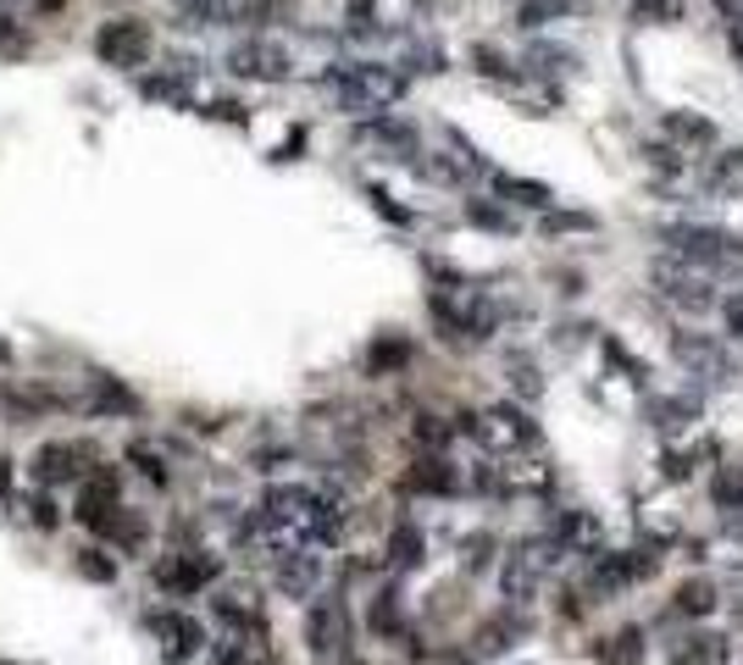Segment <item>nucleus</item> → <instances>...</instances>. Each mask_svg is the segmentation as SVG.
<instances>
[{
  "label": "nucleus",
  "mask_w": 743,
  "mask_h": 665,
  "mask_svg": "<svg viewBox=\"0 0 743 665\" xmlns=\"http://www.w3.org/2000/svg\"><path fill=\"white\" fill-rule=\"evenodd\" d=\"M422 549H428V544H422V533L410 527V522H399V527L388 533V565H394V571L422 565Z\"/></svg>",
  "instance_id": "20"
},
{
  "label": "nucleus",
  "mask_w": 743,
  "mask_h": 665,
  "mask_svg": "<svg viewBox=\"0 0 743 665\" xmlns=\"http://www.w3.org/2000/svg\"><path fill=\"white\" fill-rule=\"evenodd\" d=\"M710 499H716V511H743V466H716Z\"/></svg>",
  "instance_id": "21"
},
{
  "label": "nucleus",
  "mask_w": 743,
  "mask_h": 665,
  "mask_svg": "<svg viewBox=\"0 0 743 665\" xmlns=\"http://www.w3.org/2000/svg\"><path fill=\"white\" fill-rule=\"evenodd\" d=\"M660 238H666L672 256H683V261L705 267L710 278H716V272H721V278H738V272H743V238H738V233H727V228H710V222H677V228H666Z\"/></svg>",
  "instance_id": "2"
},
{
  "label": "nucleus",
  "mask_w": 743,
  "mask_h": 665,
  "mask_svg": "<svg viewBox=\"0 0 743 665\" xmlns=\"http://www.w3.org/2000/svg\"><path fill=\"white\" fill-rule=\"evenodd\" d=\"M211 117H217V122H244V106H233V101H217V106H211Z\"/></svg>",
  "instance_id": "45"
},
{
  "label": "nucleus",
  "mask_w": 743,
  "mask_h": 665,
  "mask_svg": "<svg viewBox=\"0 0 743 665\" xmlns=\"http://www.w3.org/2000/svg\"><path fill=\"white\" fill-rule=\"evenodd\" d=\"M228 72L233 78H262V83H278L289 78V50L272 45V39H244L228 50Z\"/></svg>",
  "instance_id": "11"
},
{
  "label": "nucleus",
  "mask_w": 743,
  "mask_h": 665,
  "mask_svg": "<svg viewBox=\"0 0 743 665\" xmlns=\"http://www.w3.org/2000/svg\"><path fill=\"white\" fill-rule=\"evenodd\" d=\"M305 643H311L316 660H345V654H350V616H345L339 599L311 605V616H305Z\"/></svg>",
  "instance_id": "9"
},
{
  "label": "nucleus",
  "mask_w": 743,
  "mask_h": 665,
  "mask_svg": "<svg viewBox=\"0 0 743 665\" xmlns=\"http://www.w3.org/2000/svg\"><path fill=\"white\" fill-rule=\"evenodd\" d=\"M128 460H133L150 482H167V466H161V455H155L150 444H128Z\"/></svg>",
  "instance_id": "40"
},
{
  "label": "nucleus",
  "mask_w": 743,
  "mask_h": 665,
  "mask_svg": "<svg viewBox=\"0 0 743 665\" xmlns=\"http://www.w3.org/2000/svg\"><path fill=\"white\" fill-rule=\"evenodd\" d=\"M710 7L721 12V23H743V0H710Z\"/></svg>",
  "instance_id": "44"
},
{
  "label": "nucleus",
  "mask_w": 743,
  "mask_h": 665,
  "mask_svg": "<svg viewBox=\"0 0 743 665\" xmlns=\"http://www.w3.org/2000/svg\"><path fill=\"white\" fill-rule=\"evenodd\" d=\"M511 638H516V621H488L477 632V654H500V649H511Z\"/></svg>",
  "instance_id": "33"
},
{
  "label": "nucleus",
  "mask_w": 743,
  "mask_h": 665,
  "mask_svg": "<svg viewBox=\"0 0 743 665\" xmlns=\"http://www.w3.org/2000/svg\"><path fill=\"white\" fill-rule=\"evenodd\" d=\"M410 439H417L428 455H439V450L455 439V428L444 422V416H417V422H410Z\"/></svg>",
  "instance_id": "28"
},
{
  "label": "nucleus",
  "mask_w": 743,
  "mask_h": 665,
  "mask_svg": "<svg viewBox=\"0 0 743 665\" xmlns=\"http://www.w3.org/2000/svg\"><path fill=\"white\" fill-rule=\"evenodd\" d=\"M649 289L666 300L672 311H683V316H705V311L716 305L710 272L694 267V261H683V256H660V261L649 267Z\"/></svg>",
  "instance_id": "3"
},
{
  "label": "nucleus",
  "mask_w": 743,
  "mask_h": 665,
  "mask_svg": "<svg viewBox=\"0 0 743 665\" xmlns=\"http://www.w3.org/2000/svg\"><path fill=\"white\" fill-rule=\"evenodd\" d=\"M405 488H410V493H455V488H461V471H455L444 455H422L417 466L405 471Z\"/></svg>",
  "instance_id": "14"
},
{
  "label": "nucleus",
  "mask_w": 743,
  "mask_h": 665,
  "mask_svg": "<svg viewBox=\"0 0 743 665\" xmlns=\"http://www.w3.org/2000/svg\"><path fill=\"white\" fill-rule=\"evenodd\" d=\"M461 428L488 450V455H516V450H538V422L522 405H488L483 416H461Z\"/></svg>",
  "instance_id": "4"
},
{
  "label": "nucleus",
  "mask_w": 743,
  "mask_h": 665,
  "mask_svg": "<svg viewBox=\"0 0 743 665\" xmlns=\"http://www.w3.org/2000/svg\"><path fill=\"white\" fill-rule=\"evenodd\" d=\"M649 422L660 428V433H677L683 422H694L699 416V394H677V399H649Z\"/></svg>",
  "instance_id": "17"
},
{
  "label": "nucleus",
  "mask_w": 743,
  "mask_h": 665,
  "mask_svg": "<svg viewBox=\"0 0 743 665\" xmlns=\"http://www.w3.org/2000/svg\"><path fill=\"white\" fill-rule=\"evenodd\" d=\"M511 388H516L522 399H544V377H538V366H533V361H511Z\"/></svg>",
  "instance_id": "35"
},
{
  "label": "nucleus",
  "mask_w": 743,
  "mask_h": 665,
  "mask_svg": "<svg viewBox=\"0 0 743 665\" xmlns=\"http://www.w3.org/2000/svg\"><path fill=\"white\" fill-rule=\"evenodd\" d=\"M150 632L161 643V660H173V665H184V660H195V654L211 649L206 627L195 616H178V610H150Z\"/></svg>",
  "instance_id": "8"
},
{
  "label": "nucleus",
  "mask_w": 743,
  "mask_h": 665,
  "mask_svg": "<svg viewBox=\"0 0 743 665\" xmlns=\"http://www.w3.org/2000/svg\"><path fill=\"white\" fill-rule=\"evenodd\" d=\"M549 238H560V233H594L600 222L589 217V211H544V222H538Z\"/></svg>",
  "instance_id": "31"
},
{
  "label": "nucleus",
  "mask_w": 743,
  "mask_h": 665,
  "mask_svg": "<svg viewBox=\"0 0 743 665\" xmlns=\"http://www.w3.org/2000/svg\"><path fill=\"white\" fill-rule=\"evenodd\" d=\"M90 450L84 444H45L34 455V482L39 488H56V482H78V477H90Z\"/></svg>",
  "instance_id": "12"
},
{
  "label": "nucleus",
  "mask_w": 743,
  "mask_h": 665,
  "mask_svg": "<svg viewBox=\"0 0 743 665\" xmlns=\"http://www.w3.org/2000/svg\"><path fill=\"white\" fill-rule=\"evenodd\" d=\"M600 660H605V665H638V660H643V632H638V627L616 632L611 643H600Z\"/></svg>",
  "instance_id": "24"
},
{
  "label": "nucleus",
  "mask_w": 743,
  "mask_h": 665,
  "mask_svg": "<svg viewBox=\"0 0 743 665\" xmlns=\"http://www.w3.org/2000/svg\"><path fill=\"white\" fill-rule=\"evenodd\" d=\"M699 455H716V444H705V450H672L660 466H666V477H672V482H683V477L699 466Z\"/></svg>",
  "instance_id": "37"
},
{
  "label": "nucleus",
  "mask_w": 743,
  "mask_h": 665,
  "mask_svg": "<svg viewBox=\"0 0 743 665\" xmlns=\"http://www.w3.org/2000/svg\"><path fill=\"white\" fill-rule=\"evenodd\" d=\"M67 0H34V12H61Z\"/></svg>",
  "instance_id": "48"
},
{
  "label": "nucleus",
  "mask_w": 743,
  "mask_h": 665,
  "mask_svg": "<svg viewBox=\"0 0 743 665\" xmlns=\"http://www.w3.org/2000/svg\"><path fill=\"white\" fill-rule=\"evenodd\" d=\"M549 533H555L566 549H594V544H600V522H594L589 511H560Z\"/></svg>",
  "instance_id": "18"
},
{
  "label": "nucleus",
  "mask_w": 743,
  "mask_h": 665,
  "mask_svg": "<svg viewBox=\"0 0 743 665\" xmlns=\"http://www.w3.org/2000/svg\"><path fill=\"white\" fill-rule=\"evenodd\" d=\"M527 61H533V72H566V67H577V56H571V50H555V45H533Z\"/></svg>",
  "instance_id": "34"
},
{
  "label": "nucleus",
  "mask_w": 743,
  "mask_h": 665,
  "mask_svg": "<svg viewBox=\"0 0 743 665\" xmlns=\"http://www.w3.org/2000/svg\"><path fill=\"white\" fill-rule=\"evenodd\" d=\"M78 571H84L90 582H117V560H106L101 549H84V555H78Z\"/></svg>",
  "instance_id": "39"
},
{
  "label": "nucleus",
  "mask_w": 743,
  "mask_h": 665,
  "mask_svg": "<svg viewBox=\"0 0 743 665\" xmlns=\"http://www.w3.org/2000/svg\"><path fill=\"white\" fill-rule=\"evenodd\" d=\"M705 195H710V200H738V195H743V144L727 150V155H716V161L705 166Z\"/></svg>",
  "instance_id": "15"
},
{
  "label": "nucleus",
  "mask_w": 743,
  "mask_h": 665,
  "mask_svg": "<svg viewBox=\"0 0 743 665\" xmlns=\"http://www.w3.org/2000/svg\"><path fill=\"white\" fill-rule=\"evenodd\" d=\"M322 90H334L345 112H388L399 95H405V72L394 67H378V61H350L339 72H322Z\"/></svg>",
  "instance_id": "1"
},
{
  "label": "nucleus",
  "mask_w": 743,
  "mask_h": 665,
  "mask_svg": "<svg viewBox=\"0 0 743 665\" xmlns=\"http://www.w3.org/2000/svg\"><path fill=\"white\" fill-rule=\"evenodd\" d=\"M472 61H477V72H483V78H516V67H511L500 50H494V45H477V50H472Z\"/></svg>",
  "instance_id": "38"
},
{
  "label": "nucleus",
  "mask_w": 743,
  "mask_h": 665,
  "mask_svg": "<svg viewBox=\"0 0 743 665\" xmlns=\"http://www.w3.org/2000/svg\"><path fill=\"white\" fill-rule=\"evenodd\" d=\"M217 571H222V565H217L211 555H195V549H178V555H161V560H155V582H161L167 594H178V599H195L200 588H211Z\"/></svg>",
  "instance_id": "7"
},
{
  "label": "nucleus",
  "mask_w": 743,
  "mask_h": 665,
  "mask_svg": "<svg viewBox=\"0 0 743 665\" xmlns=\"http://www.w3.org/2000/svg\"><path fill=\"white\" fill-rule=\"evenodd\" d=\"M466 222H477V228H488V233H511V228H516L506 211H494V206H483V200H466Z\"/></svg>",
  "instance_id": "36"
},
{
  "label": "nucleus",
  "mask_w": 743,
  "mask_h": 665,
  "mask_svg": "<svg viewBox=\"0 0 743 665\" xmlns=\"http://www.w3.org/2000/svg\"><path fill=\"white\" fill-rule=\"evenodd\" d=\"M150 50H155V39H150V23H139V18H112L95 34V56L106 67H144Z\"/></svg>",
  "instance_id": "6"
},
{
  "label": "nucleus",
  "mask_w": 743,
  "mask_h": 665,
  "mask_svg": "<svg viewBox=\"0 0 743 665\" xmlns=\"http://www.w3.org/2000/svg\"><path fill=\"white\" fill-rule=\"evenodd\" d=\"M28 511H34V527H45V533H50V527H61V516H56V505H50V499H34Z\"/></svg>",
  "instance_id": "43"
},
{
  "label": "nucleus",
  "mask_w": 743,
  "mask_h": 665,
  "mask_svg": "<svg viewBox=\"0 0 743 665\" xmlns=\"http://www.w3.org/2000/svg\"><path fill=\"white\" fill-rule=\"evenodd\" d=\"M638 582V565H632V549H622V555H594V565H589V594L594 599H616V594H627Z\"/></svg>",
  "instance_id": "13"
},
{
  "label": "nucleus",
  "mask_w": 743,
  "mask_h": 665,
  "mask_svg": "<svg viewBox=\"0 0 743 665\" xmlns=\"http://www.w3.org/2000/svg\"><path fill=\"white\" fill-rule=\"evenodd\" d=\"M660 128H666V139H677L683 150L716 144V122H710V117H694V112H666V117H660Z\"/></svg>",
  "instance_id": "16"
},
{
  "label": "nucleus",
  "mask_w": 743,
  "mask_h": 665,
  "mask_svg": "<svg viewBox=\"0 0 743 665\" xmlns=\"http://www.w3.org/2000/svg\"><path fill=\"white\" fill-rule=\"evenodd\" d=\"M627 18L638 28H649V23H683V0H632Z\"/></svg>",
  "instance_id": "27"
},
{
  "label": "nucleus",
  "mask_w": 743,
  "mask_h": 665,
  "mask_svg": "<svg viewBox=\"0 0 743 665\" xmlns=\"http://www.w3.org/2000/svg\"><path fill=\"white\" fill-rule=\"evenodd\" d=\"M672 355H677V366H683L694 383H705V388H732V383H738L732 350H727L721 339H710V332H672Z\"/></svg>",
  "instance_id": "5"
},
{
  "label": "nucleus",
  "mask_w": 743,
  "mask_h": 665,
  "mask_svg": "<svg viewBox=\"0 0 743 665\" xmlns=\"http://www.w3.org/2000/svg\"><path fill=\"white\" fill-rule=\"evenodd\" d=\"M727 50H732L738 67H743V23H727Z\"/></svg>",
  "instance_id": "46"
},
{
  "label": "nucleus",
  "mask_w": 743,
  "mask_h": 665,
  "mask_svg": "<svg viewBox=\"0 0 743 665\" xmlns=\"http://www.w3.org/2000/svg\"><path fill=\"white\" fill-rule=\"evenodd\" d=\"M710 610H716V588L705 576H688L677 588V616H710Z\"/></svg>",
  "instance_id": "23"
},
{
  "label": "nucleus",
  "mask_w": 743,
  "mask_h": 665,
  "mask_svg": "<svg viewBox=\"0 0 743 665\" xmlns=\"http://www.w3.org/2000/svg\"><path fill=\"white\" fill-rule=\"evenodd\" d=\"M139 90H144L150 101L184 106V101H189V72H173V78H161V72H155V78H144V83H139Z\"/></svg>",
  "instance_id": "26"
},
{
  "label": "nucleus",
  "mask_w": 743,
  "mask_h": 665,
  "mask_svg": "<svg viewBox=\"0 0 743 665\" xmlns=\"http://www.w3.org/2000/svg\"><path fill=\"white\" fill-rule=\"evenodd\" d=\"M494 189H500V200H511V206H533V211H549V206H555V195H549L544 184H533V178L494 173Z\"/></svg>",
  "instance_id": "19"
},
{
  "label": "nucleus",
  "mask_w": 743,
  "mask_h": 665,
  "mask_svg": "<svg viewBox=\"0 0 743 665\" xmlns=\"http://www.w3.org/2000/svg\"><path fill=\"white\" fill-rule=\"evenodd\" d=\"M643 161L654 166V173H666V178H677L683 166H688V155H683L677 144H666V139H654V144H643Z\"/></svg>",
  "instance_id": "32"
},
{
  "label": "nucleus",
  "mask_w": 743,
  "mask_h": 665,
  "mask_svg": "<svg viewBox=\"0 0 743 665\" xmlns=\"http://www.w3.org/2000/svg\"><path fill=\"white\" fill-rule=\"evenodd\" d=\"M405 361H410V339H378L372 355H367V372H372V377H388V372H399Z\"/></svg>",
  "instance_id": "22"
},
{
  "label": "nucleus",
  "mask_w": 743,
  "mask_h": 665,
  "mask_svg": "<svg viewBox=\"0 0 743 665\" xmlns=\"http://www.w3.org/2000/svg\"><path fill=\"white\" fill-rule=\"evenodd\" d=\"M721 311H727V332H732V339L743 345V294H732V300H727Z\"/></svg>",
  "instance_id": "42"
},
{
  "label": "nucleus",
  "mask_w": 743,
  "mask_h": 665,
  "mask_svg": "<svg viewBox=\"0 0 743 665\" xmlns=\"http://www.w3.org/2000/svg\"><path fill=\"white\" fill-rule=\"evenodd\" d=\"M583 0H522V28H544V23H555V18H566V12H577Z\"/></svg>",
  "instance_id": "25"
},
{
  "label": "nucleus",
  "mask_w": 743,
  "mask_h": 665,
  "mask_svg": "<svg viewBox=\"0 0 743 665\" xmlns=\"http://www.w3.org/2000/svg\"><path fill=\"white\" fill-rule=\"evenodd\" d=\"M327 576V560L316 555V544H300L289 555H278V594L283 599H311Z\"/></svg>",
  "instance_id": "10"
},
{
  "label": "nucleus",
  "mask_w": 743,
  "mask_h": 665,
  "mask_svg": "<svg viewBox=\"0 0 743 665\" xmlns=\"http://www.w3.org/2000/svg\"><path fill=\"white\" fill-rule=\"evenodd\" d=\"M721 654V638H710V632H694V638H683V649L672 654V665H710Z\"/></svg>",
  "instance_id": "30"
},
{
  "label": "nucleus",
  "mask_w": 743,
  "mask_h": 665,
  "mask_svg": "<svg viewBox=\"0 0 743 665\" xmlns=\"http://www.w3.org/2000/svg\"><path fill=\"white\" fill-rule=\"evenodd\" d=\"M372 632H399V605H394V594H378V599H372Z\"/></svg>",
  "instance_id": "41"
},
{
  "label": "nucleus",
  "mask_w": 743,
  "mask_h": 665,
  "mask_svg": "<svg viewBox=\"0 0 743 665\" xmlns=\"http://www.w3.org/2000/svg\"><path fill=\"white\" fill-rule=\"evenodd\" d=\"M7 493H12V466L0 460V499H7Z\"/></svg>",
  "instance_id": "47"
},
{
  "label": "nucleus",
  "mask_w": 743,
  "mask_h": 665,
  "mask_svg": "<svg viewBox=\"0 0 743 665\" xmlns=\"http://www.w3.org/2000/svg\"><path fill=\"white\" fill-rule=\"evenodd\" d=\"M95 410H117V416H133V410H139V399H133V394H128L117 377H101V383H95Z\"/></svg>",
  "instance_id": "29"
}]
</instances>
